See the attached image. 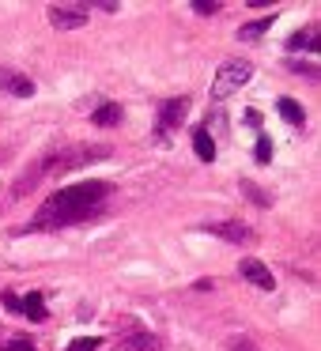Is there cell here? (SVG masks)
I'll return each instance as SVG.
<instances>
[{
	"label": "cell",
	"mask_w": 321,
	"mask_h": 351,
	"mask_svg": "<svg viewBox=\"0 0 321 351\" xmlns=\"http://www.w3.org/2000/svg\"><path fill=\"white\" fill-rule=\"evenodd\" d=\"M257 162H272V140L268 136L257 140Z\"/></svg>",
	"instance_id": "obj_18"
},
{
	"label": "cell",
	"mask_w": 321,
	"mask_h": 351,
	"mask_svg": "<svg viewBox=\"0 0 321 351\" xmlns=\"http://www.w3.org/2000/svg\"><path fill=\"white\" fill-rule=\"evenodd\" d=\"M121 117H125V110L117 106V102H106V106H99L91 114V121L99 125V129H114V125H121Z\"/></svg>",
	"instance_id": "obj_11"
},
{
	"label": "cell",
	"mask_w": 321,
	"mask_h": 351,
	"mask_svg": "<svg viewBox=\"0 0 321 351\" xmlns=\"http://www.w3.org/2000/svg\"><path fill=\"white\" fill-rule=\"evenodd\" d=\"M185 110H189V95H178V99L163 102V106H159V132L178 129V125H182V117H185Z\"/></svg>",
	"instance_id": "obj_8"
},
{
	"label": "cell",
	"mask_w": 321,
	"mask_h": 351,
	"mask_svg": "<svg viewBox=\"0 0 321 351\" xmlns=\"http://www.w3.org/2000/svg\"><path fill=\"white\" fill-rule=\"evenodd\" d=\"M0 302H4V310H12V313H19V298L12 295V291H0Z\"/></svg>",
	"instance_id": "obj_21"
},
{
	"label": "cell",
	"mask_w": 321,
	"mask_h": 351,
	"mask_svg": "<svg viewBox=\"0 0 321 351\" xmlns=\"http://www.w3.org/2000/svg\"><path fill=\"white\" fill-rule=\"evenodd\" d=\"M230 351H257V348H253V340H246V336H235V340H230Z\"/></svg>",
	"instance_id": "obj_22"
},
{
	"label": "cell",
	"mask_w": 321,
	"mask_h": 351,
	"mask_svg": "<svg viewBox=\"0 0 321 351\" xmlns=\"http://www.w3.org/2000/svg\"><path fill=\"white\" fill-rule=\"evenodd\" d=\"M102 348V336H80V340H72L64 351H99Z\"/></svg>",
	"instance_id": "obj_15"
},
{
	"label": "cell",
	"mask_w": 321,
	"mask_h": 351,
	"mask_svg": "<svg viewBox=\"0 0 321 351\" xmlns=\"http://www.w3.org/2000/svg\"><path fill=\"white\" fill-rule=\"evenodd\" d=\"M280 117H283L287 125H295V129H298V125L306 121V110L298 106L295 99H280Z\"/></svg>",
	"instance_id": "obj_13"
},
{
	"label": "cell",
	"mask_w": 321,
	"mask_h": 351,
	"mask_svg": "<svg viewBox=\"0 0 321 351\" xmlns=\"http://www.w3.org/2000/svg\"><path fill=\"white\" fill-rule=\"evenodd\" d=\"M0 91L16 95V99H31L34 95V80L23 76V72L8 69V64H0Z\"/></svg>",
	"instance_id": "obj_6"
},
{
	"label": "cell",
	"mask_w": 321,
	"mask_h": 351,
	"mask_svg": "<svg viewBox=\"0 0 321 351\" xmlns=\"http://www.w3.org/2000/svg\"><path fill=\"white\" fill-rule=\"evenodd\" d=\"M200 230H204V234H215V238H223V242H230V245H250V242H253V227H250V223H242V219L200 223Z\"/></svg>",
	"instance_id": "obj_5"
},
{
	"label": "cell",
	"mask_w": 321,
	"mask_h": 351,
	"mask_svg": "<svg viewBox=\"0 0 321 351\" xmlns=\"http://www.w3.org/2000/svg\"><path fill=\"white\" fill-rule=\"evenodd\" d=\"M46 16L57 31H80L87 23V16H91V4H49Z\"/></svg>",
	"instance_id": "obj_4"
},
{
	"label": "cell",
	"mask_w": 321,
	"mask_h": 351,
	"mask_svg": "<svg viewBox=\"0 0 321 351\" xmlns=\"http://www.w3.org/2000/svg\"><path fill=\"white\" fill-rule=\"evenodd\" d=\"M193 152H197V159L200 162H212L215 159V140H212V132L200 125V129H193Z\"/></svg>",
	"instance_id": "obj_10"
},
{
	"label": "cell",
	"mask_w": 321,
	"mask_h": 351,
	"mask_svg": "<svg viewBox=\"0 0 321 351\" xmlns=\"http://www.w3.org/2000/svg\"><path fill=\"white\" fill-rule=\"evenodd\" d=\"M238 276H242L246 283H253L257 291H272V287H276V276L268 272L261 261H253V257H246L242 265H238Z\"/></svg>",
	"instance_id": "obj_7"
},
{
	"label": "cell",
	"mask_w": 321,
	"mask_h": 351,
	"mask_svg": "<svg viewBox=\"0 0 321 351\" xmlns=\"http://www.w3.org/2000/svg\"><path fill=\"white\" fill-rule=\"evenodd\" d=\"M19 313H27L31 321H46V317H49V313H46V302H42V295L19 298Z\"/></svg>",
	"instance_id": "obj_12"
},
{
	"label": "cell",
	"mask_w": 321,
	"mask_h": 351,
	"mask_svg": "<svg viewBox=\"0 0 321 351\" xmlns=\"http://www.w3.org/2000/svg\"><path fill=\"white\" fill-rule=\"evenodd\" d=\"M99 159H110V147L95 144V147H64V152H46L38 162H31V167L19 174L16 182V197H27L31 189H38L42 182H49V178H61V174H72V170L87 167V162H99Z\"/></svg>",
	"instance_id": "obj_2"
},
{
	"label": "cell",
	"mask_w": 321,
	"mask_h": 351,
	"mask_svg": "<svg viewBox=\"0 0 321 351\" xmlns=\"http://www.w3.org/2000/svg\"><path fill=\"white\" fill-rule=\"evenodd\" d=\"M246 125H250V129H261V114H257V110H250V114H246Z\"/></svg>",
	"instance_id": "obj_23"
},
{
	"label": "cell",
	"mask_w": 321,
	"mask_h": 351,
	"mask_svg": "<svg viewBox=\"0 0 321 351\" xmlns=\"http://www.w3.org/2000/svg\"><path fill=\"white\" fill-rule=\"evenodd\" d=\"M310 38H313V34H291V38H287V49H291V53H295V49H302V46H310Z\"/></svg>",
	"instance_id": "obj_19"
},
{
	"label": "cell",
	"mask_w": 321,
	"mask_h": 351,
	"mask_svg": "<svg viewBox=\"0 0 321 351\" xmlns=\"http://www.w3.org/2000/svg\"><path fill=\"white\" fill-rule=\"evenodd\" d=\"M117 351H163V340L152 332H129L117 343Z\"/></svg>",
	"instance_id": "obj_9"
},
{
	"label": "cell",
	"mask_w": 321,
	"mask_h": 351,
	"mask_svg": "<svg viewBox=\"0 0 321 351\" xmlns=\"http://www.w3.org/2000/svg\"><path fill=\"white\" fill-rule=\"evenodd\" d=\"M4 340H8V336H4V328H0V348H4Z\"/></svg>",
	"instance_id": "obj_24"
},
{
	"label": "cell",
	"mask_w": 321,
	"mask_h": 351,
	"mask_svg": "<svg viewBox=\"0 0 321 351\" xmlns=\"http://www.w3.org/2000/svg\"><path fill=\"white\" fill-rule=\"evenodd\" d=\"M193 12H197V16H212V12H219V4H215V0H197Z\"/></svg>",
	"instance_id": "obj_20"
},
{
	"label": "cell",
	"mask_w": 321,
	"mask_h": 351,
	"mask_svg": "<svg viewBox=\"0 0 321 351\" xmlns=\"http://www.w3.org/2000/svg\"><path fill=\"white\" fill-rule=\"evenodd\" d=\"M250 76H253L250 61H223L215 80H212V95L215 99H227V95L242 91V84H250Z\"/></svg>",
	"instance_id": "obj_3"
},
{
	"label": "cell",
	"mask_w": 321,
	"mask_h": 351,
	"mask_svg": "<svg viewBox=\"0 0 321 351\" xmlns=\"http://www.w3.org/2000/svg\"><path fill=\"white\" fill-rule=\"evenodd\" d=\"M0 351H34V343L27 340V336H16V340H4V348Z\"/></svg>",
	"instance_id": "obj_16"
},
{
	"label": "cell",
	"mask_w": 321,
	"mask_h": 351,
	"mask_svg": "<svg viewBox=\"0 0 321 351\" xmlns=\"http://www.w3.org/2000/svg\"><path fill=\"white\" fill-rule=\"evenodd\" d=\"M272 19H276V16H265V19H257V23H246L242 31H238V42H257L261 34L272 27Z\"/></svg>",
	"instance_id": "obj_14"
},
{
	"label": "cell",
	"mask_w": 321,
	"mask_h": 351,
	"mask_svg": "<svg viewBox=\"0 0 321 351\" xmlns=\"http://www.w3.org/2000/svg\"><path fill=\"white\" fill-rule=\"evenodd\" d=\"M242 193H246V197L253 200V204H268V197H265V193H261V189H257V185H253V182H242Z\"/></svg>",
	"instance_id": "obj_17"
},
{
	"label": "cell",
	"mask_w": 321,
	"mask_h": 351,
	"mask_svg": "<svg viewBox=\"0 0 321 351\" xmlns=\"http://www.w3.org/2000/svg\"><path fill=\"white\" fill-rule=\"evenodd\" d=\"M114 193L110 182H72L61 185L46 204L38 208V215L31 219V230H57V227H72L84 223L91 215L102 212V200Z\"/></svg>",
	"instance_id": "obj_1"
}]
</instances>
